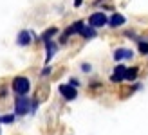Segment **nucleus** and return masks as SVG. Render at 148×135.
<instances>
[{
    "label": "nucleus",
    "mask_w": 148,
    "mask_h": 135,
    "mask_svg": "<svg viewBox=\"0 0 148 135\" xmlns=\"http://www.w3.org/2000/svg\"><path fill=\"white\" fill-rule=\"evenodd\" d=\"M107 24H108V18L105 13H92L88 16V25H92V27H103Z\"/></svg>",
    "instance_id": "obj_3"
},
{
    "label": "nucleus",
    "mask_w": 148,
    "mask_h": 135,
    "mask_svg": "<svg viewBox=\"0 0 148 135\" xmlns=\"http://www.w3.org/2000/svg\"><path fill=\"white\" fill-rule=\"evenodd\" d=\"M134 58V52L130 49H116L114 50V59L116 61H121V59H132Z\"/></svg>",
    "instance_id": "obj_7"
},
{
    "label": "nucleus",
    "mask_w": 148,
    "mask_h": 135,
    "mask_svg": "<svg viewBox=\"0 0 148 135\" xmlns=\"http://www.w3.org/2000/svg\"><path fill=\"white\" fill-rule=\"evenodd\" d=\"M81 70H83V72H90V65L83 63V65H81Z\"/></svg>",
    "instance_id": "obj_16"
},
{
    "label": "nucleus",
    "mask_w": 148,
    "mask_h": 135,
    "mask_svg": "<svg viewBox=\"0 0 148 135\" xmlns=\"http://www.w3.org/2000/svg\"><path fill=\"white\" fill-rule=\"evenodd\" d=\"M125 16L123 14H119V13H116V14H112V16H110V20H108V25L110 27H119V25H123L125 24Z\"/></svg>",
    "instance_id": "obj_9"
},
{
    "label": "nucleus",
    "mask_w": 148,
    "mask_h": 135,
    "mask_svg": "<svg viewBox=\"0 0 148 135\" xmlns=\"http://www.w3.org/2000/svg\"><path fill=\"white\" fill-rule=\"evenodd\" d=\"M45 49H47V58H45V63H49L51 61V58L54 56V52L58 50V45L54 43V42H45Z\"/></svg>",
    "instance_id": "obj_11"
},
{
    "label": "nucleus",
    "mask_w": 148,
    "mask_h": 135,
    "mask_svg": "<svg viewBox=\"0 0 148 135\" xmlns=\"http://www.w3.org/2000/svg\"><path fill=\"white\" fill-rule=\"evenodd\" d=\"M13 121H14V115H13V114L4 115V117H2V123H5V124H9V123H13Z\"/></svg>",
    "instance_id": "obj_15"
},
{
    "label": "nucleus",
    "mask_w": 148,
    "mask_h": 135,
    "mask_svg": "<svg viewBox=\"0 0 148 135\" xmlns=\"http://www.w3.org/2000/svg\"><path fill=\"white\" fill-rule=\"evenodd\" d=\"M81 2H83V0H74V7H79Z\"/></svg>",
    "instance_id": "obj_20"
},
{
    "label": "nucleus",
    "mask_w": 148,
    "mask_h": 135,
    "mask_svg": "<svg viewBox=\"0 0 148 135\" xmlns=\"http://www.w3.org/2000/svg\"><path fill=\"white\" fill-rule=\"evenodd\" d=\"M29 110H31V101L25 95L16 97V101H14V115H25L29 114Z\"/></svg>",
    "instance_id": "obj_2"
},
{
    "label": "nucleus",
    "mask_w": 148,
    "mask_h": 135,
    "mask_svg": "<svg viewBox=\"0 0 148 135\" xmlns=\"http://www.w3.org/2000/svg\"><path fill=\"white\" fill-rule=\"evenodd\" d=\"M5 94H7V90L2 87V88H0V97H5Z\"/></svg>",
    "instance_id": "obj_18"
},
{
    "label": "nucleus",
    "mask_w": 148,
    "mask_h": 135,
    "mask_svg": "<svg viewBox=\"0 0 148 135\" xmlns=\"http://www.w3.org/2000/svg\"><path fill=\"white\" fill-rule=\"evenodd\" d=\"M31 33L29 31H20V34H18V38H16V43L18 45H22V47H25V45H29L31 43Z\"/></svg>",
    "instance_id": "obj_8"
},
{
    "label": "nucleus",
    "mask_w": 148,
    "mask_h": 135,
    "mask_svg": "<svg viewBox=\"0 0 148 135\" xmlns=\"http://www.w3.org/2000/svg\"><path fill=\"white\" fill-rule=\"evenodd\" d=\"M139 52L141 54H148V42H139Z\"/></svg>",
    "instance_id": "obj_14"
},
{
    "label": "nucleus",
    "mask_w": 148,
    "mask_h": 135,
    "mask_svg": "<svg viewBox=\"0 0 148 135\" xmlns=\"http://www.w3.org/2000/svg\"><path fill=\"white\" fill-rule=\"evenodd\" d=\"M31 88V81H29L25 76H16L13 79V90L16 95H25Z\"/></svg>",
    "instance_id": "obj_1"
},
{
    "label": "nucleus",
    "mask_w": 148,
    "mask_h": 135,
    "mask_svg": "<svg viewBox=\"0 0 148 135\" xmlns=\"http://www.w3.org/2000/svg\"><path fill=\"white\" fill-rule=\"evenodd\" d=\"M69 85H72V87H78V79H74V78H71V83Z\"/></svg>",
    "instance_id": "obj_19"
},
{
    "label": "nucleus",
    "mask_w": 148,
    "mask_h": 135,
    "mask_svg": "<svg viewBox=\"0 0 148 135\" xmlns=\"http://www.w3.org/2000/svg\"><path fill=\"white\" fill-rule=\"evenodd\" d=\"M79 34L83 36L85 40H92V38H96V29L92 25H88V27L83 25V27H81V31H79Z\"/></svg>",
    "instance_id": "obj_10"
},
{
    "label": "nucleus",
    "mask_w": 148,
    "mask_h": 135,
    "mask_svg": "<svg viewBox=\"0 0 148 135\" xmlns=\"http://www.w3.org/2000/svg\"><path fill=\"white\" fill-rule=\"evenodd\" d=\"M81 27H83V22H76V24H72V25H69L67 29H65V33H63V38H62V43H65V42H67V38H69V36H72V34H79V31H81Z\"/></svg>",
    "instance_id": "obj_5"
},
{
    "label": "nucleus",
    "mask_w": 148,
    "mask_h": 135,
    "mask_svg": "<svg viewBox=\"0 0 148 135\" xmlns=\"http://www.w3.org/2000/svg\"><path fill=\"white\" fill-rule=\"evenodd\" d=\"M125 72H127V67H123V65H117L114 72H112V76H110V81L112 83H119V81L125 79Z\"/></svg>",
    "instance_id": "obj_6"
},
{
    "label": "nucleus",
    "mask_w": 148,
    "mask_h": 135,
    "mask_svg": "<svg viewBox=\"0 0 148 135\" xmlns=\"http://www.w3.org/2000/svg\"><path fill=\"white\" fill-rule=\"evenodd\" d=\"M0 123H2V117H0Z\"/></svg>",
    "instance_id": "obj_21"
},
{
    "label": "nucleus",
    "mask_w": 148,
    "mask_h": 135,
    "mask_svg": "<svg viewBox=\"0 0 148 135\" xmlns=\"http://www.w3.org/2000/svg\"><path fill=\"white\" fill-rule=\"evenodd\" d=\"M58 90H60V94L63 95L65 101H74L78 97L76 87H72V85H60V87H58Z\"/></svg>",
    "instance_id": "obj_4"
},
{
    "label": "nucleus",
    "mask_w": 148,
    "mask_h": 135,
    "mask_svg": "<svg viewBox=\"0 0 148 135\" xmlns=\"http://www.w3.org/2000/svg\"><path fill=\"white\" fill-rule=\"evenodd\" d=\"M58 33V29L56 27H51V29H47V31H43V34H42V40L43 42H49L51 38H53V36Z\"/></svg>",
    "instance_id": "obj_13"
},
{
    "label": "nucleus",
    "mask_w": 148,
    "mask_h": 135,
    "mask_svg": "<svg viewBox=\"0 0 148 135\" xmlns=\"http://www.w3.org/2000/svg\"><path fill=\"white\" fill-rule=\"evenodd\" d=\"M137 74H139V69L137 67H132V69H127V72H125V79H128V81H134L137 78Z\"/></svg>",
    "instance_id": "obj_12"
},
{
    "label": "nucleus",
    "mask_w": 148,
    "mask_h": 135,
    "mask_svg": "<svg viewBox=\"0 0 148 135\" xmlns=\"http://www.w3.org/2000/svg\"><path fill=\"white\" fill-rule=\"evenodd\" d=\"M49 74H51V69H49V67H47V69H43V70H42V76H49Z\"/></svg>",
    "instance_id": "obj_17"
}]
</instances>
